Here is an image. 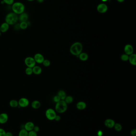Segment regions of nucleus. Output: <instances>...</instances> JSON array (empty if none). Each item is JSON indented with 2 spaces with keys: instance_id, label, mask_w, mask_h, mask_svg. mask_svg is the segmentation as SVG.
<instances>
[{
  "instance_id": "30",
  "label": "nucleus",
  "mask_w": 136,
  "mask_h": 136,
  "mask_svg": "<svg viewBox=\"0 0 136 136\" xmlns=\"http://www.w3.org/2000/svg\"><path fill=\"white\" fill-rule=\"evenodd\" d=\"M4 2L8 5H12L14 3V0H3Z\"/></svg>"
},
{
  "instance_id": "43",
  "label": "nucleus",
  "mask_w": 136,
  "mask_h": 136,
  "mask_svg": "<svg viewBox=\"0 0 136 136\" xmlns=\"http://www.w3.org/2000/svg\"><path fill=\"white\" fill-rule=\"evenodd\" d=\"M1 35V32H0V36Z\"/></svg>"
},
{
  "instance_id": "12",
  "label": "nucleus",
  "mask_w": 136,
  "mask_h": 136,
  "mask_svg": "<svg viewBox=\"0 0 136 136\" xmlns=\"http://www.w3.org/2000/svg\"><path fill=\"white\" fill-rule=\"evenodd\" d=\"M34 126L35 125L33 122L29 121L26 122V123L24 125V129L27 131L29 132L33 130Z\"/></svg>"
},
{
  "instance_id": "33",
  "label": "nucleus",
  "mask_w": 136,
  "mask_h": 136,
  "mask_svg": "<svg viewBox=\"0 0 136 136\" xmlns=\"http://www.w3.org/2000/svg\"><path fill=\"white\" fill-rule=\"evenodd\" d=\"M6 132L2 129L0 128V136H6Z\"/></svg>"
},
{
  "instance_id": "16",
  "label": "nucleus",
  "mask_w": 136,
  "mask_h": 136,
  "mask_svg": "<svg viewBox=\"0 0 136 136\" xmlns=\"http://www.w3.org/2000/svg\"><path fill=\"white\" fill-rule=\"evenodd\" d=\"M129 62L130 63L131 65L133 66H136V55L135 53L129 55Z\"/></svg>"
},
{
  "instance_id": "2",
  "label": "nucleus",
  "mask_w": 136,
  "mask_h": 136,
  "mask_svg": "<svg viewBox=\"0 0 136 136\" xmlns=\"http://www.w3.org/2000/svg\"><path fill=\"white\" fill-rule=\"evenodd\" d=\"M12 9L13 12L16 14H20L24 11L25 6L22 2H14L12 5Z\"/></svg>"
},
{
  "instance_id": "23",
  "label": "nucleus",
  "mask_w": 136,
  "mask_h": 136,
  "mask_svg": "<svg viewBox=\"0 0 136 136\" xmlns=\"http://www.w3.org/2000/svg\"><path fill=\"white\" fill-rule=\"evenodd\" d=\"M64 101L66 102V103L67 104H70L72 103L73 102V98L72 96H66L65 97V99L64 100Z\"/></svg>"
},
{
  "instance_id": "27",
  "label": "nucleus",
  "mask_w": 136,
  "mask_h": 136,
  "mask_svg": "<svg viewBox=\"0 0 136 136\" xmlns=\"http://www.w3.org/2000/svg\"><path fill=\"white\" fill-rule=\"evenodd\" d=\"M129 58V55H127L125 53L122 54L121 56V60L123 61H128Z\"/></svg>"
},
{
  "instance_id": "42",
  "label": "nucleus",
  "mask_w": 136,
  "mask_h": 136,
  "mask_svg": "<svg viewBox=\"0 0 136 136\" xmlns=\"http://www.w3.org/2000/svg\"><path fill=\"white\" fill-rule=\"evenodd\" d=\"M27 1H30V2H32V1H34V0H27Z\"/></svg>"
},
{
  "instance_id": "14",
  "label": "nucleus",
  "mask_w": 136,
  "mask_h": 136,
  "mask_svg": "<svg viewBox=\"0 0 136 136\" xmlns=\"http://www.w3.org/2000/svg\"><path fill=\"white\" fill-rule=\"evenodd\" d=\"M97 9L100 13H105L107 10V6L104 4H101L98 6Z\"/></svg>"
},
{
  "instance_id": "41",
  "label": "nucleus",
  "mask_w": 136,
  "mask_h": 136,
  "mask_svg": "<svg viewBox=\"0 0 136 136\" xmlns=\"http://www.w3.org/2000/svg\"><path fill=\"white\" fill-rule=\"evenodd\" d=\"M117 0L119 2H123L124 0Z\"/></svg>"
},
{
  "instance_id": "26",
  "label": "nucleus",
  "mask_w": 136,
  "mask_h": 136,
  "mask_svg": "<svg viewBox=\"0 0 136 136\" xmlns=\"http://www.w3.org/2000/svg\"><path fill=\"white\" fill-rule=\"evenodd\" d=\"M28 23L27 22H21L19 24L20 29H25L28 27Z\"/></svg>"
},
{
  "instance_id": "34",
  "label": "nucleus",
  "mask_w": 136,
  "mask_h": 136,
  "mask_svg": "<svg viewBox=\"0 0 136 136\" xmlns=\"http://www.w3.org/2000/svg\"><path fill=\"white\" fill-rule=\"evenodd\" d=\"M130 135L132 136H136V129H135L131 130L130 131Z\"/></svg>"
},
{
  "instance_id": "35",
  "label": "nucleus",
  "mask_w": 136,
  "mask_h": 136,
  "mask_svg": "<svg viewBox=\"0 0 136 136\" xmlns=\"http://www.w3.org/2000/svg\"><path fill=\"white\" fill-rule=\"evenodd\" d=\"M33 130H34V131L35 132L37 133L38 132H39V130H40V128H39V127L38 126L35 125L34 127Z\"/></svg>"
},
{
  "instance_id": "3",
  "label": "nucleus",
  "mask_w": 136,
  "mask_h": 136,
  "mask_svg": "<svg viewBox=\"0 0 136 136\" xmlns=\"http://www.w3.org/2000/svg\"><path fill=\"white\" fill-rule=\"evenodd\" d=\"M18 20V17L17 14L14 12L8 13L5 17V22L9 25H12L17 23Z\"/></svg>"
},
{
  "instance_id": "8",
  "label": "nucleus",
  "mask_w": 136,
  "mask_h": 136,
  "mask_svg": "<svg viewBox=\"0 0 136 136\" xmlns=\"http://www.w3.org/2000/svg\"><path fill=\"white\" fill-rule=\"evenodd\" d=\"M34 58L36 63L38 64L42 63L44 60L45 59L43 55L39 53H37L36 54H35L34 55Z\"/></svg>"
},
{
  "instance_id": "9",
  "label": "nucleus",
  "mask_w": 136,
  "mask_h": 136,
  "mask_svg": "<svg viewBox=\"0 0 136 136\" xmlns=\"http://www.w3.org/2000/svg\"><path fill=\"white\" fill-rule=\"evenodd\" d=\"M124 52L125 54L130 55L133 53L134 49L130 44H127L124 46Z\"/></svg>"
},
{
  "instance_id": "45",
  "label": "nucleus",
  "mask_w": 136,
  "mask_h": 136,
  "mask_svg": "<svg viewBox=\"0 0 136 136\" xmlns=\"http://www.w3.org/2000/svg\"></svg>"
},
{
  "instance_id": "31",
  "label": "nucleus",
  "mask_w": 136,
  "mask_h": 136,
  "mask_svg": "<svg viewBox=\"0 0 136 136\" xmlns=\"http://www.w3.org/2000/svg\"><path fill=\"white\" fill-rule=\"evenodd\" d=\"M60 100V98L59 97V96H58V95H56L53 97V101H54V102H55L56 103L59 102Z\"/></svg>"
},
{
  "instance_id": "22",
  "label": "nucleus",
  "mask_w": 136,
  "mask_h": 136,
  "mask_svg": "<svg viewBox=\"0 0 136 136\" xmlns=\"http://www.w3.org/2000/svg\"><path fill=\"white\" fill-rule=\"evenodd\" d=\"M9 105L11 107L13 108H17L18 106V101L15 100H11L10 102Z\"/></svg>"
},
{
  "instance_id": "18",
  "label": "nucleus",
  "mask_w": 136,
  "mask_h": 136,
  "mask_svg": "<svg viewBox=\"0 0 136 136\" xmlns=\"http://www.w3.org/2000/svg\"><path fill=\"white\" fill-rule=\"evenodd\" d=\"M78 58L82 61H86L89 58V55L88 53L85 52H82L78 55Z\"/></svg>"
},
{
  "instance_id": "19",
  "label": "nucleus",
  "mask_w": 136,
  "mask_h": 136,
  "mask_svg": "<svg viewBox=\"0 0 136 136\" xmlns=\"http://www.w3.org/2000/svg\"><path fill=\"white\" fill-rule=\"evenodd\" d=\"M32 70L33 73L36 75L40 74L42 72V69L41 67L39 66L35 65L32 68Z\"/></svg>"
},
{
  "instance_id": "15",
  "label": "nucleus",
  "mask_w": 136,
  "mask_h": 136,
  "mask_svg": "<svg viewBox=\"0 0 136 136\" xmlns=\"http://www.w3.org/2000/svg\"><path fill=\"white\" fill-rule=\"evenodd\" d=\"M86 103L83 101H80L77 102L76 104V108L77 109L80 110H82L86 108Z\"/></svg>"
},
{
  "instance_id": "5",
  "label": "nucleus",
  "mask_w": 136,
  "mask_h": 136,
  "mask_svg": "<svg viewBox=\"0 0 136 136\" xmlns=\"http://www.w3.org/2000/svg\"><path fill=\"white\" fill-rule=\"evenodd\" d=\"M56 115V111L52 108H49L47 109L45 112V115L46 118L51 121L54 120Z\"/></svg>"
},
{
  "instance_id": "40",
  "label": "nucleus",
  "mask_w": 136,
  "mask_h": 136,
  "mask_svg": "<svg viewBox=\"0 0 136 136\" xmlns=\"http://www.w3.org/2000/svg\"><path fill=\"white\" fill-rule=\"evenodd\" d=\"M38 3H42L44 2V0H36Z\"/></svg>"
},
{
  "instance_id": "13",
  "label": "nucleus",
  "mask_w": 136,
  "mask_h": 136,
  "mask_svg": "<svg viewBox=\"0 0 136 136\" xmlns=\"http://www.w3.org/2000/svg\"><path fill=\"white\" fill-rule=\"evenodd\" d=\"M29 15L26 12H23L20 14L18 17V20L21 22H27L29 19Z\"/></svg>"
},
{
  "instance_id": "11",
  "label": "nucleus",
  "mask_w": 136,
  "mask_h": 136,
  "mask_svg": "<svg viewBox=\"0 0 136 136\" xmlns=\"http://www.w3.org/2000/svg\"><path fill=\"white\" fill-rule=\"evenodd\" d=\"M8 116L7 113H5L0 114V124H4L8 120Z\"/></svg>"
},
{
  "instance_id": "6",
  "label": "nucleus",
  "mask_w": 136,
  "mask_h": 136,
  "mask_svg": "<svg viewBox=\"0 0 136 136\" xmlns=\"http://www.w3.org/2000/svg\"><path fill=\"white\" fill-rule=\"evenodd\" d=\"M24 63L28 67L32 68L35 66L36 64L34 58L31 57H28L26 58L24 60Z\"/></svg>"
},
{
  "instance_id": "20",
  "label": "nucleus",
  "mask_w": 136,
  "mask_h": 136,
  "mask_svg": "<svg viewBox=\"0 0 136 136\" xmlns=\"http://www.w3.org/2000/svg\"><path fill=\"white\" fill-rule=\"evenodd\" d=\"M31 107L34 109H38L41 107V103L38 100H34L31 103Z\"/></svg>"
},
{
  "instance_id": "1",
  "label": "nucleus",
  "mask_w": 136,
  "mask_h": 136,
  "mask_svg": "<svg viewBox=\"0 0 136 136\" xmlns=\"http://www.w3.org/2000/svg\"><path fill=\"white\" fill-rule=\"evenodd\" d=\"M83 46L82 43L79 42L74 43L70 48V52L73 55L78 57V55L82 52Z\"/></svg>"
},
{
  "instance_id": "39",
  "label": "nucleus",
  "mask_w": 136,
  "mask_h": 136,
  "mask_svg": "<svg viewBox=\"0 0 136 136\" xmlns=\"http://www.w3.org/2000/svg\"><path fill=\"white\" fill-rule=\"evenodd\" d=\"M15 28H16V29H20V26H19V24H18L16 25V26H15Z\"/></svg>"
},
{
  "instance_id": "36",
  "label": "nucleus",
  "mask_w": 136,
  "mask_h": 136,
  "mask_svg": "<svg viewBox=\"0 0 136 136\" xmlns=\"http://www.w3.org/2000/svg\"><path fill=\"white\" fill-rule=\"evenodd\" d=\"M61 118L60 116H59V115H56V117L55 118L54 120L56 121H60Z\"/></svg>"
},
{
  "instance_id": "4",
  "label": "nucleus",
  "mask_w": 136,
  "mask_h": 136,
  "mask_svg": "<svg viewBox=\"0 0 136 136\" xmlns=\"http://www.w3.org/2000/svg\"><path fill=\"white\" fill-rule=\"evenodd\" d=\"M68 109V104L64 100H62L56 103L55 111L59 113H62L66 111Z\"/></svg>"
},
{
  "instance_id": "29",
  "label": "nucleus",
  "mask_w": 136,
  "mask_h": 136,
  "mask_svg": "<svg viewBox=\"0 0 136 136\" xmlns=\"http://www.w3.org/2000/svg\"><path fill=\"white\" fill-rule=\"evenodd\" d=\"M43 65L45 67H48L50 65V61L48 59H44L43 62H42Z\"/></svg>"
},
{
  "instance_id": "17",
  "label": "nucleus",
  "mask_w": 136,
  "mask_h": 136,
  "mask_svg": "<svg viewBox=\"0 0 136 136\" xmlns=\"http://www.w3.org/2000/svg\"><path fill=\"white\" fill-rule=\"evenodd\" d=\"M0 32L2 33H5L8 30L9 28V25L6 22L3 23L0 25Z\"/></svg>"
},
{
  "instance_id": "10",
  "label": "nucleus",
  "mask_w": 136,
  "mask_h": 136,
  "mask_svg": "<svg viewBox=\"0 0 136 136\" xmlns=\"http://www.w3.org/2000/svg\"><path fill=\"white\" fill-rule=\"evenodd\" d=\"M115 123V121L112 119H106L105 120L104 122L105 125L107 128H109V129L113 128Z\"/></svg>"
},
{
  "instance_id": "28",
  "label": "nucleus",
  "mask_w": 136,
  "mask_h": 136,
  "mask_svg": "<svg viewBox=\"0 0 136 136\" xmlns=\"http://www.w3.org/2000/svg\"><path fill=\"white\" fill-rule=\"evenodd\" d=\"M25 73L28 75H31L33 74L32 68L27 67L25 70Z\"/></svg>"
},
{
  "instance_id": "32",
  "label": "nucleus",
  "mask_w": 136,
  "mask_h": 136,
  "mask_svg": "<svg viewBox=\"0 0 136 136\" xmlns=\"http://www.w3.org/2000/svg\"><path fill=\"white\" fill-rule=\"evenodd\" d=\"M28 136H38L36 132L34 131V130H32L29 132Z\"/></svg>"
},
{
  "instance_id": "25",
  "label": "nucleus",
  "mask_w": 136,
  "mask_h": 136,
  "mask_svg": "<svg viewBox=\"0 0 136 136\" xmlns=\"http://www.w3.org/2000/svg\"><path fill=\"white\" fill-rule=\"evenodd\" d=\"M115 130L117 132H119L122 130V126L121 124L119 123H115V125L113 127Z\"/></svg>"
},
{
  "instance_id": "44",
  "label": "nucleus",
  "mask_w": 136,
  "mask_h": 136,
  "mask_svg": "<svg viewBox=\"0 0 136 136\" xmlns=\"http://www.w3.org/2000/svg\"><path fill=\"white\" fill-rule=\"evenodd\" d=\"M106 0H103V1H106Z\"/></svg>"
},
{
  "instance_id": "38",
  "label": "nucleus",
  "mask_w": 136,
  "mask_h": 136,
  "mask_svg": "<svg viewBox=\"0 0 136 136\" xmlns=\"http://www.w3.org/2000/svg\"><path fill=\"white\" fill-rule=\"evenodd\" d=\"M103 132L101 130H100L97 132V135L98 136H102L103 135Z\"/></svg>"
},
{
  "instance_id": "7",
  "label": "nucleus",
  "mask_w": 136,
  "mask_h": 136,
  "mask_svg": "<svg viewBox=\"0 0 136 136\" xmlns=\"http://www.w3.org/2000/svg\"><path fill=\"white\" fill-rule=\"evenodd\" d=\"M18 106L20 108H26L29 106L30 103L29 100L25 97H22L18 101Z\"/></svg>"
},
{
  "instance_id": "24",
  "label": "nucleus",
  "mask_w": 136,
  "mask_h": 136,
  "mask_svg": "<svg viewBox=\"0 0 136 136\" xmlns=\"http://www.w3.org/2000/svg\"><path fill=\"white\" fill-rule=\"evenodd\" d=\"M28 133L29 132L24 129H22L20 130L18 136H28Z\"/></svg>"
},
{
  "instance_id": "37",
  "label": "nucleus",
  "mask_w": 136,
  "mask_h": 136,
  "mask_svg": "<svg viewBox=\"0 0 136 136\" xmlns=\"http://www.w3.org/2000/svg\"><path fill=\"white\" fill-rule=\"evenodd\" d=\"M6 136H13V134L11 132H6Z\"/></svg>"
},
{
  "instance_id": "21",
  "label": "nucleus",
  "mask_w": 136,
  "mask_h": 136,
  "mask_svg": "<svg viewBox=\"0 0 136 136\" xmlns=\"http://www.w3.org/2000/svg\"><path fill=\"white\" fill-rule=\"evenodd\" d=\"M57 95L59 96L61 100H64L67 96L66 92L64 90H60L58 92Z\"/></svg>"
}]
</instances>
